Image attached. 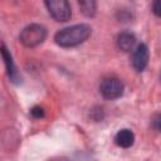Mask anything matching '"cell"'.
<instances>
[{"mask_svg":"<svg viewBox=\"0 0 161 161\" xmlns=\"http://www.w3.org/2000/svg\"><path fill=\"white\" fill-rule=\"evenodd\" d=\"M91 28L86 24H78V25H73L69 28H64L62 30H59L55 36L54 40L59 47L63 48H69V47H75L78 44H82L83 42H86L89 35H91Z\"/></svg>","mask_w":161,"mask_h":161,"instance_id":"cell-1","label":"cell"},{"mask_svg":"<svg viewBox=\"0 0 161 161\" xmlns=\"http://www.w3.org/2000/svg\"><path fill=\"white\" fill-rule=\"evenodd\" d=\"M47 36V30L43 25L39 24H30L24 28L20 33V43L28 48H34L44 42Z\"/></svg>","mask_w":161,"mask_h":161,"instance_id":"cell-2","label":"cell"},{"mask_svg":"<svg viewBox=\"0 0 161 161\" xmlns=\"http://www.w3.org/2000/svg\"><path fill=\"white\" fill-rule=\"evenodd\" d=\"M45 6L48 8L49 14L57 20V21H67L70 19L72 11L68 1L65 0H50L45 3Z\"/></svg>","mask_w":161,"mask_h":161,"instance_id":"cell-3","label":"cell"},{"mask_svg":"<svg viewBox=\"0 0 161 161\" xmlns=\"http://www.w3.org/2000/svg\"><path fill=\"white\" fill-rule=\"evenodd\" d=\"M102 96L107 99H116L123 93V84L117 78H106L99 86Z\"/></svg>","mask_w":161,"mask_h":161,"instance_id":"cell-4","label":"cell"},{"mask_svg":"<svg viewBox=\"0 0 161 161\" xmlns=\"http://www.w3.org/2000/svg\"><path fill=\"white\" fill-rule=\"evenodd\" d=\"M148 63V49L145 44H138L132 55V65L137 72H142Z\"/></svg>","mask_w":161,"mask_h":161,"instance_id":"cell-5","label":"cell"},{"mask_svg":"<svg viewBox=\"0 0 161 161\" xmlns=\"http://www.w3.org/2000/svg\"><path fill=\"white\" fill-rule=\"evenodd\" d=\"M114 141L119 146V147H123V148H127V147H131L135 142V136L132 133V131L125 128V130H119L114 137Z\"/></svg>","mask_w":161,"mask_h":161,"instance_id":"cell-6","label":"cell"},{"mask_svg":"<svg viewBox=\"0 0 161 161\" xmlns=\"http://www.w3.org/2000/svg\"><path fill=\"white\" fill-rule=\"evenodd\" d=\"M135 43H136V38L131 33H122L117 38V44L119 49L123 52H130L135 47Z\"/></svg>","mask_w":161,"mask_h":161,"instance_id":"cell-7","label":"cell"},{"mask_svg":"<svg viewBox=\"0 0 161 161\" xmlns=\"http://www.w3.org/2000/svg\"><path fill=\"white\" fill-rule=\"evenodd\" d=\"M1 54H3V59L5 62V65H6V70H8V74L10 78H14V74H15V68H14V63H13V58L10 55V53L8 52L6 47L3 45L1 47Z\"/></svg>","mask_w":161,"mask_h":161,"instance_id":"cell-8","label":"cell"},{"mask_svg":"<svg viewBox=\"0 0 161 161\" xmlns=\"http://www.w3.org/2000/svg\"><path fill=\"white\" fill-rule=\"evenodd\" d=\"M79 6L82 13H84L87 16H92L96 13V3L93 1H80Z\"/></svg>","mask_w":161,"mask_h":161,"instance_id":"cell-9","label":"cell"},{"mask_svg":"<svg viewBox=\"0 0 161 161\" xmlns=\"http://www.w3.org/2000/svg\"><path fill=\"white\" fill-rule=\"evenodd\" d=\"M30 113H31V116L34 118H43L44 117V111L40 107H33L31 111H30Z\"/></svg>","mask_w":161,"mask_h":161,"instance_id":"cell-10","label":"cell"},{"mask_svg":"<svg viewBox=\"0 0 161 161\" xmlns=\"http://www.w3.org/2000/svg\"><path fill=\"white\" fill-rule=\"evenodd\" d=\"M152 11L155 13V15H157V16L161 18V0H157V1L153 3V5H152Z\"/></svg>","mask_w":161,"mask_h":161,"instance_id":"cell-11","label":"cell"},{"mask_svg":"<svg viewBox=\"0 0 161 161\" xmlns=\"http://www.w3.org/2000/svg\"><path fill=\"white\" fill-rule=\"evenodd\" d=\"M160 127H161V126H160Z\"/></svg>","mask_w":161,"mask_h":161,"instance_id":"cell-12","label":"cell"}]
</instances>
